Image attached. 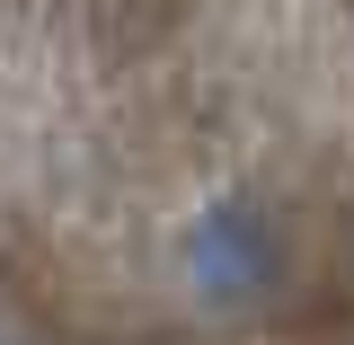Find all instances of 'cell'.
<instances>
[]
</instances>
